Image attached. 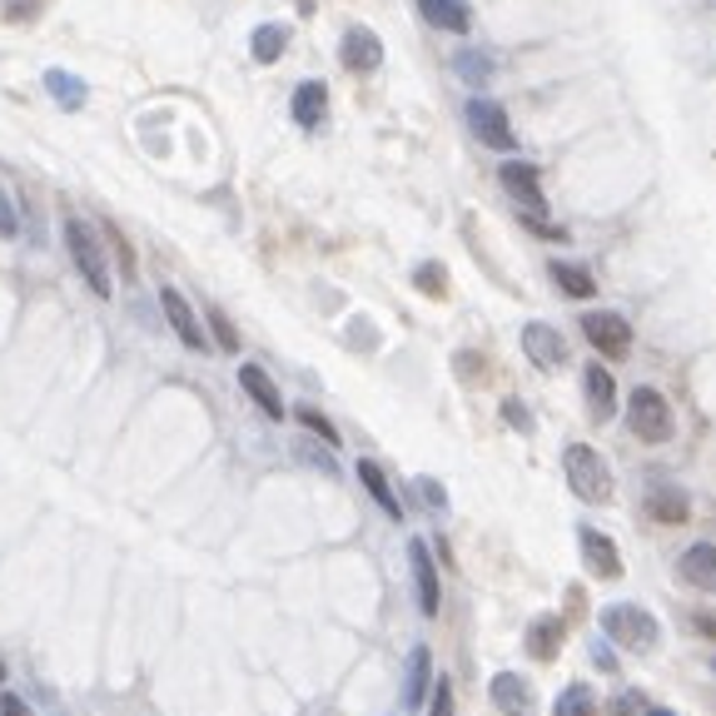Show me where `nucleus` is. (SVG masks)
<instances>
[{"mask_svg": "<svg viewBox=\"0 0 716 716\" xmlns=\"http://www.w3.org/2000/svg\"><path fill=\"white\" fill-rule=\"evenodd\" d=\"M288 115H294L298 130H314V125L328 115V85L304 80V85L294 90V105H288Z\"/></svg>", "mask_w": 716, "mask_h": 716, "instance_id": "16", "label": "nucleus"}, {"mask_svg": "<svg viewBox=\"0 0 716 716\" xmlns=\"http://www.w3.org/2000/svg\"><path fill=\"white\" fill-rule=\"evenodd\" d=\"M458 373H463V379H478V373H483V359H478V354H458Z\"/></svg>", "mask_w": 716, "mask_h": 716, "instance_id": "37", "label": "nucleus"}, {"mask_svg": "<svg viewBox=\"0 0 716 716\" xmlns=\"http://www.w3.org/2000/svg\"><path fill=\"white\" fill-rule=\"evenodd\" d=\"M522 349H528V359L538 363V369H558V363L568 359V339H562L552 324H528L522 328Z\"/></svg>", "mask_w": 716, "mask_h": 716, "instance_id": "13", "label": "nucleus"}, {"mask_svg": "<svg viewBox=\"0 0 716 716\" xmlns=\"http://www.w3.org/2000/svg\"><path fill=\"white\" fill-rule=\"evenodd\" d=\"M66 244H70V259L75 269H80V279L90 284L95 298H110L115 284H110V269H105V249L100 239H95V229L85 219H66Z\"/></svg>", "mask_w": 716, "mask_h": 716, "instance_id": "2", "label": "nucleus"}, {"mask_svg": "<svg viewBox=\"0 0 716 716\" xmlns=\"http://www.w3.org/2000/svg\"><path fill=\"white\" fill-rule=\"evenodd\" d=\"M419 498H423V502H429V508H438V512H443V508H448V493H443V488H438V483H433V478H419Z\"/></svg>", "mask_w": 716, "mask_h": 716, "instance_id": "34", "label": "nucleus"}, {"mask_svg": "<svg viewBox=\"0 0 716 716\" xmlns=\"http://www.w3.org/2000/svg\"><path fill=\"white\" fill-rule=\"evenodd\" d=\"M298 423H304L308 433H318V438H324L328 448L339 443V429H334V423H328V419H324V413H318V409H298Z\"/></svg>", "mask_w": 716, "mask_h": 716, "instance_id": "29", "label": "nucleus"}, {"mask_svg": "<svg viewBox=\"0 0 716 716\" xmlns=\"http://www.w3.org/2000/svg\"><path fill=\"white\" fill-rule=\"evenodd\" d=\"M627 423L643 443H667L671 438V409L657 389H637L632 393V409H627Z\"/></svg>", "mask_w": 716, "mask_h": 716, "instance_id": "4", "label": "nucleus"}, {"mask_svg": "<svg viewBox=\"0 0 716 716\" xmlns=\"http://www.w3.org/2000/svg\"><path fill=\"white\" fill-rule=\"evenodd\" d=\"M502 419H508V423H512V429H518V433H532V413L522 409L518 399H508V403H502Z\"/></svg>", "mask_w": 716, "mask_h": 716, "instance_id": "33", "label": "nucleus"}, {"mask_svg": "<svg viewBox=\"0 0 716 716\" xmlns=\"http://www.w3.org/2000/svg\"><path fill=\"white\" fill-rule=\"evenodd\" d=\"M577 542H582V562H587V572L592 577H622V558H617V542L607 538V532H597V528H582L577 532Z\"/></svg>", "mask_w": 716, "mask_h": 716, "instance_id": "11", "label": "nucleus"}, {"mask_svg": "<svg viewBox=\"0 0 716 716\" xmlns=\"http://www.w3.org/2000/svg\"><path fill=\"white\" fill-rule=\"evenodd\" d=\"M159 304H165V318H169V328L179 334V344L195 349V354H205L209 339H205V328H199V318H195V308H189V298L179 294V288H165V294H159Z\"/></svg>", "mask_w": 716, "mask_h": 716, "instance_id": "8", "label": "nucleus"}, {"mask_svg": "<svg viewBox=\"0 0 716 716\" xmlns=\"http://www.w3.org/2000/svg\"><path fill=\"white\" fill-rule=\"evenodd\" d=\"M0 681H6V661H0Z\"/></svg>", "mask_w": 716, "mask_h": 716, "instance_id": "38", "label": "nucleus"}, {"mask_svg": "<svg viewBox=\"0 0 716 716\" xmlns=\"http://www.w3.org/2000/svg\"><path fill=\"white\" fill-rule=\"evenodd\" d=\"M468 125H473V135L483 140L488 149H518V130L508 125V110H502L498 100H483V95H473L468 100Z\"/></svg>", "mask_w": 716, "mask_h": 716, "instance_id": "5", "label": "nucleus"}, {"mask_svg": "<svg viewBox=\"0 0 716 716\" xmlns=\"http://www.w3.org/2000/svg\"><path fill=\"white\" fill-rule=\"evenodd\" d=\"M582 334H587V344L597 349V354H607V359H627V349H632V328H627V318L622 314H582Z\"/></svg>", "mask_w": 716, "mask_h": 716, "instance_id": "6", "label": "nucleus"}, {"mask_svg": "<svg viewBox=\"0 0 716 716\" xmlns=\"http://www.w3.org/2000/svg\"><path fill=\"white\" fill-rule=\"evenodd\" d=\"M46 90L56 95L66 110H80V105H85V80H80V75H70V70H50L46 75Z\"/></svg>", "mask_w": 716, "mask_h": 716, "instance_id": "25", "label": "nucleus"}, {"mask_svg": "<svg viewBox=\"0 0 716 716\" xmlns=\"http://www.w3.org/2000/svg\"><path fill=\"white\" fill-rule=\"evenodd\" d=\"M528 651L538 661H552L562 651V617H538V622L528 627Z\"/></svg>", "mask_w": 716, "mask_h": 716, "instance_id": "20", "label": "nucleus"}, {"mask_svg": "<svg viewBox=\"0 0 716 716\" xmlns=\"http://www.w3.org/2000/svg\"><path fill=\"white\" fill-rule=\"evenodd\" d=\"M16 234H20V215H16V205H10L6 185H0V239H16Z\"/></svg>", "mask_w": 716, "mask_h": 716, "instance_id": "31", "label": "nucleus"}, {"mask_svg": "<svg viewBox=\"0 0 716 716\" xmlns=\"http://www.w3.org/2000/svg\"><path fill=\"white\" fill-rule=\"evenodd\" d=\"M239 389L249 393L254 403H259V409H264V419H274V423H279L284 413H288V409H284V393H279V383H274L269 373L259 369V363H239Z\"/></svg>", "mask_w": 716, "mask_h": 716, "instance_id": "9", "label": "nucleus"}, {"mask_svg": "<svg viewBox=\"0 0 716 716\" xmlns=\"http://www.w3.org/2000/svg\"><path fill=\"white\" fill-rule=\"evenodd\" d=\"M647 716H671V712H647Z\"/></svg>", "mask_w": 716, "mask_h": 716, "instance_id": "39", "label": "nucleus"}, {"mask_svg": "<svg viewBox=\"0 0 716 716\" xmlns=\"http://www.w3.org/2000/svg\"><path fill=\"white\" fill-rule=\"evenodd\" d=\"M209 328H215L219 349H229V354H239V334H234V324L224 318V308H209Z\"/></svg>", "mask_w": 716, "mask_h": 716, "instance_id": "30", "label": "nucleus"}, {"mask_svg": "<svg viewBox=\"0 0 716 716\" xmlns=\"http://www.w3.org/2000/svg\"><path fill=\"white\" fill-rule=\"evenodd\" d=\"M582 383H587V403H592V419L607 423V419L617 413V383H612V373H607L602 363H587Z\"/></svg>", "mask_w": 716, "mask_h": 716, "instance_id": "17", "label": "nucleus"}, {"mask_svg": "<svg viewBox=\"0 0 716 716\" xmlns=\"http://www.w3.org/2000/svg\"><path fill=\"white\" fill-rule=\"evenodd\" d=\"M453 66H458V75H463L468 85H473V90H483V85H488V75H493V60H488V56H478V50H463V56H458Z\"/></svg>", "mask_w": 716, "mask_h": 716, "instance_id": "27", "label": "nucleus"}, {"mask_svg": "<svg viewBox=\"0 0 716 716\" xmlns=\"http://www.w3.org/2000/svg\"><path fill=\"white\" fill-rule=\"evenodd\" d=\"M647 512L657 522H687V493H677V488H667V483H657L647 493Z\"/></svg>", "mask_w": 716, "mask_h": 716, "instance_id": "23", "label": "nucleus"}, {"mask_svg": "<svg viewBox=\"0 0 716 716\" xmlns=\"http://www.w3.org/2000/svg\"><path fill=\"white\" fill-rule=\"evenodd\" d=\"M562 468H568V488L582 502H607L612 498V468H607V458L597 453V448L572 443L568 453H562Z\"/></svg>", "mask_w": 716, "mask_h": 716, "instance_id": "1", "label": "nucleus"}, {"mask_svg": "<svg viewBox=\"0 0 716 716\" xmlns=\"http://www.w3.org/2000/svg\"><path fill=\"white\" fill-rule=\"evenodd\" d=\"M413 284H419L429 298H448V269H443V264H433V259L413 269Z\"/></svg>", "mask_w": 716, "mask_h": 716, "instance_id": "28", "label": "nucleus"}, {"mask_svg": "<svg viewBox=\"0 0 716 716\" xmlns=\"http://www.w3.org/2000/svg\"><path fill=\"white\" fill-rule=\"evenodd\" d=\"M409 562H413V582H419V607L423 617H438V602H443V592H438V568H433V552L423 538L409 542Z\"/></svg>", "mask_w": 716, "mask_h": 716, "instance_id": "12", "label": "nucleus"}, {"mask_svg": "<svg viewBox=\"0 0 716 716\" xmlns=\"http://www.w3.org/2000/svg\"><path fill=\"white\" fill-rule=\"evenodd\" d=\"M284 46H288V30L284 26H259V30H254V40H249V50H254V60H259V66H274V60L284 56Z\"/></svg>", "mask_w": 716, "mask_h": 716, "instance_id": "24", "label": "nucleus"}, {"mask_svg": "<svg viewBox=\"0 0 716 716\" xmlns=\"http://www.w3.org/2000/svg\"><path fill=\"white\" fill-rule=\"evenodd\" d=\"M498 179H502V189H508V195L522 205V215H528V219H542V209H548V199H542L538 169H532L528 159H508V165L498 169Z\"/></svg>", "mask_w": 716, "mask_h": 716, "instance_id": "7", "label": "nucleus"}, {"mask_svg": "<svg viewBox=\"0 0 716 716\" xmlns=\"http://www.w3.org/2000/svg\"><path fill=\"white\" fill-rule=\"evenodd\" d=\"M429 716H453V687H448V677L433 681V707Z\"/></svg>", "mask_w": 716, "mask_h": 716, "instance_id": "32", "label": "nucleus"}, {"mask_svg": "<svg viewBox=\"0 0 716 716\" xmlns=\"http://www.w3.org/2000/svg\"><path fill=\"white\" fill-rule=\"evenodd\" d=\"M423 20L438 30H453V36H463L468 26H473V10H468V0H419Z\"/></svg>", "mask_w": 716, "mask_h": 716, "instance_id": "19", "label": "nucleus"}, {"mask_svg": "<svg viewBox=\"0 0 716 716\" xmlns=\"http://www.w3.org/2000/svg\"><path fill=\"white\" fill-rule=\"evenodd\" d=\"M0 716H36V712H30L16 692H0Z\"/></svg>", "mask_w": 716, "mask_h": 716, "instance_id": "35", "label": "nucleus"}, {"mask_svg": "<svg viewBox=\"0 0 716 716\" xmlns=\"http://www.w3.org/2000/svg\"><path fill=\"white\" fill-rule=\"evenodd\" d=\"M548 274H552V284H558L562 294H572V298H592V294H597V279L582 269V264L552 259V264H548Z\"/></svg>", "mask_w": 716, "mask_h": 716, "instance_id": "21", "label": "nucleus"}, {"mask_svg": "<svg viewBox=\"0 0 716 716\" xmlns=\"http://www.w3.org/2000/svg\"><path fill=\"white\" fill-rule=\"evenodd\" d=\"M592 661L602 671H617V657H612V647H607V643H592Z\"/></svg>", "mask_w": 716, "mask_h": 716, "instance_id": "36", "label": "nucleus"}, {"mask_svg": "<svg viewBox=\"0 0 716 716\" xmlns=\"http://www.w3.org/2000/svg\"><path fill=\"white\" fill-rule=\"evenodd\" d=\"M493 707L502 716H532L538 697H532L528 677H518V671H498V677H493Z\"/></svg>", "mask_w": 716, "mask_h": 716, "instance_id": "14", "label": "nucleus"}, {"mask_svg": "<svg viewBox=\"0 0 716 716\" xmlns=\"http://www.w3.org/2000/svg\"><path fill=\"white\" fill-rule=\"evenodd\" d=\"M429 687H433V657H429V647H413L409 651V677H403V707H423V697H429Z\"/></svg>", "mask_w": 716, "mask_h": 716, "instance_id": "18", "label": "nucleus"}, {"mask_svg": "<svg viewBox=\"0 0 716 716\" xmlns=\"http://www.w3.org/2000/svg\"><path fill=\"white\" fill-rule=\"evenodd\" d=\"M552 716H597V697L582 687V681H577V687H568V692L558 697V707H552Z\"/></svg>", "mask_w": 716, "mask_h": 716, "instance_id": "26", "label": "nucleus"}, {"mask_svg": "<svg viewBox=\"0 0 716 716\" xmlns=\"http://www.w3.org/2000/svg\"><path fill=\"white\" fill-rule=\"evenodd\" d=\"M359 483L369 488V498L379 502V508L389 512V518H403L399 498H393V488H389V478H383V468H379V463H369V458H363V463H359Z\"/></svg>", "mask_w": 716, "mask_h": 716, "instance_id": "22", "label": "nucleus"}, {"mask_svg": "<svg viewBox=\"0 0 716 716\" xmlns=\"http://www.w3.org/2000/svg\"><path fill=\"white\" fill-rule=\"evenodd\" d=\"M602 632L612 637L617 647H627V651H651L657 647V637H661V627H657V617H651L647 607L612 602V607H602Z\"/></svg>", "mask_w": 716, "mask_h": 716, "instance_id": "3", "label": "nucleus"}, {"mask_svg": "<svg viewBox=\"0 0 716 716\" xmlns=\"http://www.w3.org/2000/svg\"><path fill=\"white\" fill-rule=\"evenodd\" d=\"M677 568L697 592H716V542H692Z\"/></svg>", "mask_w": 716, "mask_h": 716, "instance_id": "15", "label": "nucleus"}, {"mask_svg": "<svg viewBox=\"0 0 716 716\" xmlns=\"http://www.w3.org/2000/svg\"><path fill=\"white\" fill-rule=\"evenodd\" d=\"M339 60H344L354 75H369V70H379L383 66V40L373 36L369 26H354L344 36V46H339Z\"/></svg>", "mask_w": 716, "mask_h": 716, "instance_id": "10", "label": "nucleus"}]
</instances>
